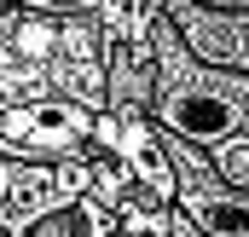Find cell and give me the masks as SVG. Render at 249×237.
<instances>
[{
    "label": "cell",
    "mask_w": 249,
    "mask_h": 237,
    "mask_svg": "<svg viewBox=\"0 0 249 237\" xmlns=\"http://www.w3.org/2000/svg\"><path fill=\"white\" fill-rule=\"evenodd\" d=\"M157 110H162L168 127L220 145V139H232V127L249 121V87H232V81H197V75H186V69L174 64L168 81H162Z\"/></svg>",
    "instance_id": "cell-1"
},
{
    "label": "cell",
    "mask_w": 249,
    "mask_h": 237,
    "mask_svg": "<svg viewBox=\"0 0 249 237\" xmlns=\"http://www.w3.org/2000/svg\"><path fill=\"white\" fill-rule=\"evenodd\" d=\"M81 133H93V116L75 104H58V99L0 110V145H12V151H58V145H75Z\"/></svg>",
    "instance_id": "cell-2"
},
{
    "label": "cell",
    "mask_w": 249,
    "mask_h": 237,
    "mask_svg": "<svg viewBox=\"0 0 249 237\" xmlns=\"http://www.w3.org/2000/svg\"><path fill=\"white\" fill-rule=\"evenodd\" d=\"M93 133L127 162L133 179H145L157 197H174V174L162 168V156H157V145H151V127H145L139 116H127V121H93Z\"/></svg>",
    "instance_id": "cell-3"
},
{
    "label": "cell",
    "mask_w": 249,
    "mask_h": 237,
    "mask_svg": "<svg viewBox=\"0 0 249 237\" xmlns=\"http://www.w3.org/2000/svg\"><path fill=\"white\" fill-rule=\"evenodd\" d=\"M18 237H110V214L93 208V203H75V208H58V214L23 220Z\"/></svg>",
    "instance_id": "cell-4"
},
{
    "label": "cell",
    "mask_w": 249,
    "mask_h": 237,
    "mask_svg": "<svg viewBox=\"0 0 249 237\" xmlns=\"http://www.w3.org/2000/svg\"><path fill=\"white\" fill-rule=\"evenodd\" d=\"M186 214L209 237H249V203H226L214 191H186Z\"/></svg>",
    "instance_id": "cell-5"
},
{
    "label": "cell",
    "mask_w": 249,
    "mask_h": 237,
    "mask_svg": "<svg viewBox=\"0 0 249 237\" xmlns=\"http://www.w3.org/2000/svg\"><path fill=\"white\" fill-rule=\"evenodd\" d=\"M214 174L249 191V133H232V139L214 145Z\"/></svg>",
    "instance_id": "cell-6"
},
{
    "label": "cell",
    "mask_w": 249,
    "mask_h": 237,
    "mask_svg": "<svg viewBox=\"0 0 249 237\" xmlns=\"http://www.w3.org/2000/svg\"><path fill=\"white\" fill-rule=\"evenodd\" d=\"M53 41H58V29H53L47 17H23V23H18V52H47Z\"/></svg>",
    "instance_id": "cell-7"
},
{
    "label": "cell",
    "mask_w": 249,
    "mask_h": 237,
    "mask_svg": "<svg viewBox=\"0 0 249 237\" xmlns=\"http://www.w3.org/2000/svg\"><path fill=\"white\" fill-rule=\"evenodd\" d=\"M23 185H41V174H23V168H6L0 162V208H12L23 197Z\"/></svg>",
    "instance_id": "cell-8"
},
{
    "label": "cell",
    "mask_w": 249,
    "mask_h": 237,
    "mask_svg": "<svg viewBox=\"0 0 249 237\" xmlns=\"http://www.w3.org/2000/svg\"><path fill=\"white\" fill-rule=\"evenodd\" d=\"M0 64H6V52H0Z\"/></svg>",
    "instance_id": "cell-9"
}]
</instances>
